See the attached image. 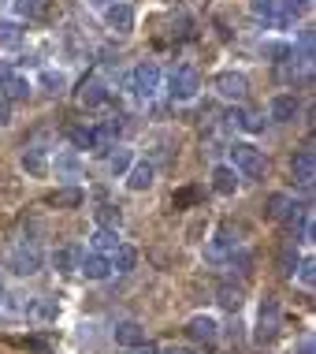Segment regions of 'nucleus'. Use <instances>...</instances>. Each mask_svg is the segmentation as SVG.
Here are the masks:
<instances>
[{"mask_svg": "<svg viewBox=\"0 0 316 354\" xmlns=\"http://www.w3.org/2000/svg\"><path fill=\"white\" fill-rule=\"evenodd\" d=\"M264 216L268 220H279V224L290 227V232H298V227L305 224V216H309V205H302L294 194H283V190H279V194H272L264 202Z\"/></svg>", "mask_w": 316, "mask_h": 354, "instance_id": "obj_1", "label": "nucleus"}, {"mask_svg": "<svg viewBox=\"0 0 316 354\" xmlns=\"http://www.w3.org/2000/svg\"><path fill=\"white\" fill-rule=\"evenodd\" d=\"M231 168L238 171V176L246 179H261L268 160H264V149H257L253 142H235L231 146Z\"/></svg>", "mask_w": 316, "mask_h": 354, "instance_id": "obj_2", "label": "nucleus"}, {"mask_svg": "<svg viewBox=\"0 0 316 354\" xmlns=\"http://www.w3.org/2000/svg\"><path fill=\"white\" fill-rule=\"evenodd\" d=\"M160 82H164V75H160V68H157L152 60H141L138 68L130 71V93H134L138 101H149V97H157Z\"/></svg>", "mask_w": 316, "mask_h": 354, "instance_id": "obj_3", "label": "nucleus"}, {"mask_svg": "<svg viewBox=\"0 0 316 354\" xmlns=\"http://www.w3.org/2000/svg\"><path fill=\"white\" fill-rule=\"evenodd\" d=\"M235 250H238L235 232L227 224H219L216 232H213V239L205 243V261L208 265H224V261H231V257H235Z\"/></svg>", "mask_w": 316, "mask_h": 354, "instance_id": "obj_4", "label": "nucleus"}, {"mask_svg": "<svg viewBox=\"0 0 316 354\" xmlns=\"http://www.w3.org/2000/svg\"><path fill=\"white\" fill-rule=\"evenodd\" d=\"M197 90H201V79H197L194 68H175V71L168 75V97L171 101L186 104V101L197 97Z\"/></svg>", "mask_w": 316, "mask_h": 354, "instance_id": "obj_5", "label": "nucleus"}, {"mask_svg": "<svg viewBox=\"0 0 316 354\" xmlns=\"http://www.w3.org/2000/svg\"><path fill=\"white\" fill-rule=\"evenodd\" d=\"M4 261H8V269L19 272V276H34L37 269H41V250H37L34 243H19V246L8 250Z\"/></svg>", "mask_w": 316, "mask_h": 354, "instance_id": "obj_6", "label": "nucleus"}, {"mask_svg": "<svg viewBox=\"0 0 316 354\" xmlns=\"http://www.w3.org/2000/svg\"><path fill=\"white\" fill-rule=\"evenodd\" d=\"M257 343H272L279 336V302L275 299H264L261 310H257Z\"/></svg>", "mask_w": 316, "mask_h": 354, "instance_id": "obj_7", "label": "nucleus"}, {"mask_svg": "<svg viewBox=\"0 0 316 354\" xmlns=\"http://www.w3.org/2000/svg\"><path fill=\"white\" fill-rule=\"evenodd\" d=\"M213 90L224 101H242L246 93H250V79H246L242 71H219L216 79H213Z\"/></svg>", "mask_w": 316, "mask_h": 354, "instance_id": "obj_8", "label": "nucleus"}, {"mask_svg": "<svg viewBox=\"0 0 316 354\" xmlns=\"http://www.w3.org/2000/svg\"><path fill=\"white\" fill-rule=\"evenodd\" d=\"M186 336L194 343H205V347H216L219 324H216V317H208V313H197V317H190V324H186Z\"/></svg>", "mask_w": 316, "mask_h": 354, "instance_id": "obj_9", "label": "nucleus"}, {"mask_svg": "<svg viewBox=\"0 0 316 354\" xmlns=\"http://www.w3.org/2000/svg\"><path fill=\"white\" fill-rule=\"evenodd\" d=\"M104 26L116 34H127L134 30V8L123 4V0H112V4H104Z\"/></svg>", "mask_w": 316, "mask_h": 354, "instance_id": "obj_10", "label": "nucleus"}, {"mask_svg": "<svg viewBox=\"0 0 316 354\" xmlns=\"http://www.w3.org/2000/svg\"><path fill=\"white\" fill-rule=\"evenodd\" d=\"M290 168H294L298 187H302V190H313V176H316V153H313V146H305V149L294 153Z\"/></svg>", "mask_w": 316, "mask_h": 354, "instance_id": "obj_11", "label": "nucleus"}, {"mask_svg": "<svg viewBox=\"0 0 316 354\" xmlns=\"http://www.w3.org/2000/svg\"><path fill=\"white\" fill-rule=\"evenodd\" d=\"M108 101V82L101 79V75H86L82 86H79V104L86 109H97V104Z\"/></svg>", "mask_w": 316, "mask_h": 354, "instance_id": "obj_12", "label": "nucleus"}, {"mask_svg": "<svg viewBox=\"0 0 316 354\" xmlns=\"http://www.w3.org/2000/svg\"><path fill=\"white\" fill-rule=\"evenodd\" d=\"M79 272L86 276V280H93V283H101V280H108L112 276V265H108V254H82L79 257Z\"/></svg>", "mask_w": 316, "mask_h": 354, "instance_id": "obj_13", "label": "nucleus"}, {"mask_svg": "<svg viewBox=\"0 0 316 354\" xmlns=\"http://www.w3.org/2000/svg\"><path fill=\"white\" fill-rule=\"evenodd\" d=\"M298 97H294V93H275L272 101H268V116H272L275 123H290L294 116H298Z\"/></svg>", "mask_w": 316, "mask_h": 354, "instance_id": "obj_14", "label": "nucleus"}, {"mask_svg": "<svg viewBox=\"0 0 316 354\" xmlns=\"http://www.w3.org/2000/svg\"><path fill=\"white\" fill-rule=\"evenodd\" d=\"M112 339L130 351V347H138V343H146V328H141L138 321H119L116 328H112Z\"/></svg>", "mask_w": 316, "mask_h": 354, "instance_id": "obj_15", "label": "nucleus"}, {"mask_svg": "<svg viewBox=\"0 0 316 354\" xmlns=\"http://www.w3.org/2000/svg\"><path fill=\"white\" fill-rule=\"evenodd\" d=\"M152 176H157V168L149 165V160H134L127 168V187L138 194V190H149L152 187Z\"/></svg>", "mask_w": 316, "mask_h": 354, "instance_id": "obj_16", "label": "nucleus"}, {"mask_svg": "<svg viewBox=\"0 0 316 354\" xmlns=\"http://www.w3.org/2000/svg\"><path fill=\"white\" fill-rule=\"evenodd\" d=\"M275 8H279V12H275V23L272 26H286V23H294L298 15L309 12L313 0H275Z\"/></svg>", "mask_w": 316, "mask_h": 354, "instance_id": "obj_17", "label": "nucleus"}, {"mask_svg": "<svg viewBox=\"0 0 316 354\" xmlns=\"http://www.w3.org/2000/svg\"><path fill=\"white\" fill-rule=\"evenodd\" d=\"M213 190H216V194H224V198H231L238 190V171L231 165H216L213 168Z\"/></svg>", "mask_w": 316, "mask_h": 354, "instance_id": "obj_18", "label": "nucleus"}, {"mask_svg": "<svg viewBox=\"0 0 316 354\" xmlns=\"http://www.w3.org/2000/svg\"><path fill=\"white\" fill-rule=\"evenodd\" d=\"M23 37H26V30L19 19H0V49H19Z\"/></svg>", "mask_w": 316, "mask_h": 354, "instance_id": "obj_19", "label": "nucleus"}, {"mask_svg": "<svg viewBox=\"0 0 316 354\" xmlns=\"http://www.w3.org/2000/svg\"><path fill=\"white\" fill-rule=\"evenodd\" d=\"M19 165H23V171H26V176H34V179H41L45 171H49V160H45V149H26Z\"/></svg>", "mask_w": 316, "mask_h": 354, "instance_id": "obj_20", "label": "nucleus"}, {"mask_svg": "<svg viewBox=\"0 0 316 354\" xmlns=\"http://www.w3.org/2000/svg\"><path fill=\"white\" fill-rule=\"evenodd\" d=\"M90 246H93V254H112V250L119 246L116 227H97V232L90 235Z\"/></svg>", "mask_w": 316, "mask_h": 354, "instance_id": "obj_21", "label": "nucleus"}, {"mask_svg": "<svg viewBox=\"0 0 316 354\" xmlns=\"http://www.w3.org/2000/svg\"><path fill=\"white\" fill-rule=\"evenodd\" d=\"M67 142H71L75 149H101L97 131L93 127H67Z\"/></svg>", "mask_w": 316, "mask_h": 354, "instance_id": "obj_22", "label": "nucleus"}, {"mask_svg": "<svg viewBox=\"0 0 316 354\" xmlns=\"http://www.w3.org/2000/svg\"><path fill=\"white\" fill-rule=\"evenodd\" d=\"M134 261H138V254H134V246H116V250L108 254V265H112V272H130L134 269Z\"/></svg>", "mask_w": 316, "mask_h": 354, "instance_id": "obj_23", "label": "nucleus"}, {"mask_svg": "<svg viewBox=\"0 0 316 354\" xmlns=\"http://www.w3.org/2000/svg\"><path fill=\"white\" fill-rule=\"evenodd\" d=\"M82 198H86L82 187H60V190L49 198V205H56V209H79Z\"/></svg>", "mask_w": 316, "mask_h": 354, "instance_id": "obj_24", "label": "nucleus"}, {"mask_svg": "<svg viewBox=\"0 0 316 354\" xmlns=\"http://www.w3.org/2000/svg\"><path fill=\"white\" fill-rule=\"evenodd\" d=\"M79 250H75V246H60V250H56L52 254V269L56 272H75V269H79Z\"/></svg>", "mask_w": 316, "mask_h": 354, "instance_id": "obj_25", "label": "nucleus"}, {"mask_svg": "<svg viewBox=\"0 0 316 354\" xmlns=\"http://www.w3.org/2000/svg\"><path fill=\"white\" fill-rule=\"evenodd\" d=\"M26 313H34L37 321H56L60 306H56V299H30L26 302Z\"/></svg>", "mask_w": 316, "mask_h": 354, "instance_id": "obj_26", "label": "nucleus"}, {"mask_svg": "<svg viewBox=\"0 0 316 354\" xmlns=\"http://www.w3.org/2000/svg\"><path fill=\"white\" fill-rule=\"evenodd\" d=\"M93 220H97V227H116L119 232V220H123V213L112 202H101L97 209H93Z\"/></svg>", "mask_w": 316, "mask_h": 354, "instance_id": "obj_27", "label": "nucleus"}, {"mask_svg": "<svg viewBox=\"0 0 316 354\" xmlns=\"http://www.w3.org/2000/svg\"><path fill=\"white\" fill-rule=\"evenodd\" d=\"M0 93H4L8 101H23L26 93H30V82H26L23 75H12V79H8L4 86H0Z\"/></svg>", "mask_w": 316, "mask_h": 354, "instance_id": "obj_28", "label": "nucleus"}, {"mask_svg": "<svg viewBox=\"0 0 316 354\" xmlns=\"http://www.w3.org/2000/svg\"><path fill=\"white\" fill-rule=\"evenodd\" d=\"M52 168H56V176H67V179H75L82 171V165H79V157H75V153H60V157L52 160Z\"/></svg>", "mask_w": 316, "mask_h": 354, "instance_id": "obj_29", "label": "nucleus"}, {"mask_svg": "<svg viewBox=\"0 0 316 354\" xmlns=\"http://www.w3.org/2000/svg\"><path fill=\"white\" fill-rule=\"evenodd\" d=\"M37 82H41L49 93H63L67 90V75L63 71H52V68H45L41 75H37Z\"/></svg>", "mask_w": 316, "mask_h": 354, "instance_id": "obj_30", "label": "nucleus"}, {"mask_svg": "<svg viewBox=\"0 0 316 354\" xmlns=\"http://www.w3.org/2000/svg\"><path fill=\"white\" fill-rule=\"evenodd\" d=\"M227 120H231L235 127H242V131H261L264 127V123L257 120L253 112H246V109H231V116H227Z\"/></svg>", "mask_w": 316, "mask_h": 354, "instance_id": "obj_31", "label": "nucleus"}, {"mask_svg": "<svg viewBox=\"0 0 316 354\" xmlns=\"http://www.w3.org/2000/svg\"><path fill=\"white\" fill-rule=\"evenodd\" d=\"M219 306L235 313L238 306H242V287H231V283H224V287H219Z\"/></svg>", "mask_w": 316, "mask_h": 354, "instance_id": "obj_32", "label": "nucleus"}, {"mask_svg": "<svg viewBox=\"0 0 316 354\" xmlns=\"http://www.w3.org/2000/svg\"><path fill=\"white\" fill-rule=\"evenodd\" d=\"M134 165V157H130V149H116L108 157V168H112V176H127V168Z\"/></svg>", "mask_w": 316, "mask_h": 354, "instance_id": "obj_33", "label": "nucleus"}, {"mask_svg": "<svg viewBox=\"0 0 316 354\" xmlns=\"http://www.w3.org/2000/svg\"><path fill=\"white\" fill-rule=\"evenodd\" d=\"M279 269H283V276H294V269H298V246H294V243H286V246H283V254H279Z\"/></svg>", "mask_w": 316, "mask_h": 354, "instance_id": "obj_34", "label": "nucleus"}, {"mask_svg": "<svg viewBox=\"0 0 316 354\" xmlns=\"http://www.w3.org/2000/svg\"><path fill=\"white\" fill-rule=\"evenodd\" d=\"M12 8H15L19 19H37L45 4H41V0H12Z\"/></svg>", "mask_w": 316, "mask_h": 354, "instance_id": "obj_35", "label": "nucleus"}, {"mask_svg": "<svg viewBox=\"0 0 316 354\" xmlns=\"http://www.w3.org/2000/svg\"><path fill=\"white\" fill-rule=\"evenodd\" d=\"M294 276H298L302 287H313L316 283V261L313 257H305V261H298V269H294Z\"/></svg>", "mask_w": 316, "mask_h": 354, "instance_id": "obj_36", "label": "nucleus"}, {"mask_svg": "<svg viewBox=\"0 0 316 354\" xmlns=\"http://www.w3.org/2000/svg\"><path fill=\"white\" fill-rule=\"evenodd\" d=\"M253 15L257 19H264V23H275V12H279V8H275V0H253Z\"/></svg>", "mask_w": 316, "mask_h": 354, "instance_id": "obj_37", "label": "nucleus"}, {"mask_svg": "<svg viewBox=\"0 0 316 354\" xmlns=\"http://www.w3.org/2000/svg\"><path fill=\"white\" fill-rule=\"evenodd\" d=\"M194 198H197V190H179V194H175V209H183L186 202H194Z\"/></svg>", "mask_w": 316, "mask_h": 354, "instance_id": "obj_38", "label": "nucleus"}, {"mask_svg": "<svg viewBox=\"0 0 316 354\" xmlns=\"http://www.w3.org/2000/svg\"><path fill=\"white\" fill-rule=\"evenodd\" d=\"M12 75H15V68H12L8 60H0V86H4L8 79H12Z\"/></svg>", "mask_w": 316, "mask_h": 354, "instance_id": "obj_39", "label": "nucleus"}, {"mask_svg": "<svg viewBox=\"0 0 316 354\" xmlns=\"http://www.w3.org/2000/svg\"><path fill=\"white\" fill-rule=\"evenodd\" d=\"M130 354H160L157 347H152V343L146 339V343H138V347H130Z\"/></svg>", "mask_w": 316, "mask_h": 354, "instance_id": "obj_40", "label": "nucleus"}, {"mask_svg": "<svg viewBox=\"0 0 316 354\" xmlns=\"http://www.w3.org/2000/svg\"><path fill=\"white\" fill-rule=\"evenodd\" d=\"M298 354H313V336H305V339L298 343Z\"/></svg>", "mask_w": 316, "mask_h": 354, "instance_id": "obj_41", "label": "nucleus"}, {"mask_svg": "<svg viewBox=\"0 0 316 354\" xmlns=\"http://www.w3.org/2000/svg\"><path fill=\"white\" fill-rule=\"evenodd\" d=\"M8 123V101H0V127Z\"/></svg>", "mask_w": 316, "mask_h": 354, "instance_id": "obj_42", "label": "nucleus"}, {"mask_svg": "<svg viewBox=\"0 0 316 354\" xmlns=\"http://www.w3.org/2000/svg\"><path fill=\"white\" fill-rule=\"evenodd\" d=\"M8 299V291H4V280H0V302H4Z\"/></svg>", "mask_w": 316, "mask_h": 354, "instance_id": "obj_43", "label": "nucleus"}]
</instances>
